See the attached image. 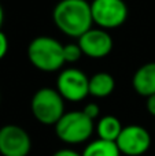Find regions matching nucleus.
<instances>
[{
    "label": "nucleus",
    "mask_w": 155,
    "mask_h": 156,
    "mask_svg": "<svg viewBox=\"0 0 155 156\" xmlns=\"http://www.w3.org/2000/svg\"><path fill=\"white\" fill-rule=\"evenodd\" d=\"M30 110L41 125L55 126L65 114V99L56 89L44 86L34 92L30 100Z\"/></svg>",
    "instance_id": "obj_3"
},
{
    "label": "nucleus",
    "mask_w": 155,
    "mask_h": 156,
    "mask_svg": "<svg viewBox=\"0 0 155 156\" xmlns=\"http://www.w3.org/2000/svg\"><path fill=\"white\" fill-rule=\"evenodd\" d=\"M146 107H147V111L151 116H155V94L147 97V103H146Z\"/></svg>",
    "instance_id": "obj_18"
},
{
    "label": "nucleus",
    "mask_w": 155,
    "mask_h": 156,
    "mask_svg": "<svg viewBox=\"0 0 155 156\" xmlns=\"http://www.w3.org/2000/svg\"><path fill=\"white\" fill-rule=\"evenodd\" d=\"M115 144L121 155L142 156L150 149L151 136L148 130L140 125H128L122 127Z\"/></svg>",
    "instance_id": "obj_7"
},
{
    "label": "nucleus",
    "mask_w": 155,
    "mask_h": 156,
    "mask_svg": "<svg viewBox=\"0 0 155 156\" xmlns=\"http://www.w3.org/2000/svg\"><path fill=\"white\" fill-rule=\"evenodd\" d=\"M27 59L34 69L44 73H55L65 65L63 44L49 36H37L29 43Z\"/></svg>",
    "instance_id": "obj_2"
},
{
    "label": "nucleus",
    "mask_w": 155,
    "mask_h": 156,
    "mask_svg": "<svg viewBox=\"0 0 155 156\" xmlns=\"http://www.w3.org/2000/svg\"><path fill=\"white\" fill-rule=\"evenodd\" d=\"M122 123L121 121L114 115H106L102 116L99 122L96 123V133L99 138L107 141H117L121 130H122Z\"/></svg>",
    "instance_id": "obj_12"
},
{
    "label": "nucleus",
    "mask_w": 155,
    "mask_h": 156,
    "mask_svg": "<svg viewBox=\"0 0 155 156\" xmlns=\"http://www.w3.org/2000/svg\"><path fill=\"white\" fill-rule=\"evenodd\" d=\"M91 14L93 25L100 29H117L128 19V5L124 0H92Z\"/></svg>",
    "instance_id": "obj_5"
},
{
    "label": "nucleus",
    "mask_w": 155,
    "mask_h": 156,
    "mask_svg": "<svg viewBox=\"0 0 155 156\" xmlns=\"http://www.w3.org/2000/svg\"><path fill=\"white\" fill-rule=\"evenodd\" d=\"M132 86L139 96L150 97L155 94V62L144 63L135 71Z\"/></svg>",
    "instance_id": "obj_10"
},
{
    "label": "nucleus",
    "mask_w": 155,
    "mask_h": 156,
    "mask_svg": "<svg viewBox=\"0 0 155 156\" xmlns=\"http://www.w3.org/2000/svg\"><path fill=\"white\" fill-rule=\"evenodd\" d=\"M63 56L66 63H76L81 59L82 51L80 48L78 43H69L63 45Z\"/></svg>",
    "instance_id": "obj_14"
},
{
    "label": "nucleus",
    "mask_w": 155,
    "mask_h": 156,
    "mask_svg": "<svg viewBox=\"0 0 155 156\" xmlns=\"http://www.w3.org/2000/svg\"><path fill=\"white\" fill-rule=\"evenodd\" d=\"M8 52V38L4 33L0 30V60L7 55Z\"/></svg>",
    "instance_id": "obj_16"
},
{
    "label": "nucleus",
    "mask_w": 155,
    "mask_h": 156,
    "mask_svg": "<svg viewBox=\"0 0 155 156\" xmlns=\"http://www.w3.org/2000/svg\"><path fill=\"white\" fill-rule=\"evenodd\" d=\"M32 149L30 136L18 125H4L0 127V155L27 156Z\"/></svg>",
    "instance_id": "obj_8"
},
{
    "label": "nucleus",
    "mask_w": 155,
    "mask_h": 156,
    "mask_svg": "<svg viewBox=\"0 0 155 156\" xmlns=\"http://www.w3.org/2000/svg\"><path fill=\"white\" fill-rule=\"evenodd\" d=\"M82 112H84L88 118L95 121L99 116V114H100V107H99L96 103H88V104H85V107L82 108Z\"/></svg>",
    "instance_id": "obj_15"
},
{
    "label": "nucleus",
    "mask_w": 155,
    "mask_h": 156,
    "mask_svg": "<svg viewBox=\"0 0 155 156\" xmlns=\"http://www.w3.org/2000/svg\"><path fill=\"white\" fill-rule=\"evenodd\" d=\"M56 90L66 101H82L89 94V78L80 69H63L56 78Z\"/></svg>",
    "instance_id": "obj_6"
},
{
    "label": "nucleus",
    "mask_w": 155,
    "mask_h": 156,
    "mask_svg": "<svg viewBox=\"0 0 155 156\" xmlns=\"http://www.w3.org/2000/svg\"><path fill=\"white\" fill-rule=\"evenodd\" d=\"M52 156H82V154H78V152L74 151V149L65 148V149H59V151H56L55 154H52Z\"/></svg>",
    "instance_id": "obj_17"
},
{
    "label": "nucleus",
    "mask_w": 155,
    "mask_h": 156,
    "mask_svg": "<svg viewBox=\"0 0 155 156\" xmlns=\"http://www.w3.org/2000/svg\"><path fill=\"white\" fill-rule=\"evenodd\" d=\"M78 45L82 55L91 59H102L111 54L113 37L107 30L100 27H92L78 38Z\"/></svg>",
    "instance_id": "obj_9"
},
{
    "label": "nucleus",
    "mask_w": 155,
    "mask_h": 156,
    "mask_svg": "<svg viewBox=\"0 0 155 156\" xmlns=\"http://www.w3.org/2000/svg\"><path fill=\"white\" fill-rule=\"evenodd\" d=\"M82 156H121V152L114 141L98 138L85 147Z\"/></svg>",
    "instance_id": "obj_13"
},
{
    "label": "nucleus",
    "mask_w": 155,
    "mask_h": 156,
    "mask_svg": "<svg viewBox=\"0 0 155 156\" xmlns=\"http://www.w3.org/2000/svg\"><path fill=\"white\" fill-rule=\"evenodd\" d=\"M3 21H4V10H3L2 4H0V30H2V25H3Z\"/></svg>",
    "instance_id": "obj_19"
},
{
    "label": "nucleus",
    "mask_w": 155,
    "mask_h": 156,
    "mask_svg": "<svg viewBox=\"0 0 155 156\" xmlns=\"http://www.w3.org/2000/svg\"><path fill=\"white\" fill-rule=\"evenodd\" d=\"M115 89V80L110 73L99 71L89 77V94L98 99L110 96Z\"/></svg>",
    "instance_id": "obj_11"
},
{
    "label": "nucleus",
    "mask_w": 155,
    "mask_h": 156,
    "mask_svg": "<svg viewBox=\"0 0 155 156\" xmlns=\"http://www.w3.org/2000/svg\"><path fill=\"white\" fill-rule=\"evenodd\" d=\"M95 129V121L81 111H69L55 125L58 138L65 144H82L91 138Z\"/></svg>",
    "instance_id": "obj_4"
},
{
    "label": "nucleus",
    "mask_w": 155,
    "mask_h": 156,
    "mask_svg": "<svg viewBox=\"0 0 155 156\" xmlns=\"http://www.w3.org/2000/svg\"><path fill=\"white\" fill-rule=\"evenodd\" d=\"M52 21L65 36L80 38L92 29L91 3L87 0H59L52 10Z\"/></svg>",
    "instance_id": "obj_1"
}]
</instances>
